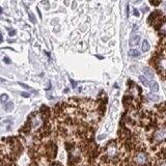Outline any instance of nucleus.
I'll return each instance as SVG.
<instances>
[{
	"label": "nucleus",
	"mask_w": 166,
	"mask_h": 166,
	"mask_svg": "<svg viewBox=\"0 0 166 166\" xmlns=\"http://www.w3.org/2000/svg\"><path fill=\"white\" fill-rule=\"evenodd\" d=\"M8 100V96L5 95V94H3L1 97H0V101L2 102V103H4V102H6V101Z\"/></svg>",
	"instance_id": "obj_13"
},
{
	"label": "nucleus",
	"mask_w": 166,
	"mask_h": 166,
	"mask_svg": "<svg viewBox=\"0 0 166 166\" xmlns=\"http://www.w3.org/2000/svg\"><path fill=\"white\" fill-rule=\"evenodd\" d=\"M160 31H161V33L166 35V21L162 23V25H161V27H160Z\"/></svg>",
	"instance_id": "obj_11"
},
{
	"label": "nucleus",
	"mask_w": 166,
	"mask_h": 166,
	"mask_svg": "<svg viewBox=\"0 0 166 166\" xmlns=\"http://www.w3.org/2000/svg\"><path fill=\"white\" fill-rule=\"evenodd\" d=\"M16 35V31H15V30H12L11 32H9V35Z\"/></svg>",
	"instance_id": "obj_21"
},
{
	"label": "nucleus",
	"mask_w": 166,
	"mask_h": 166,
	"mask_svg": "<svg viewBox=\"0 0 166 166\" xmlns=\"http://www.w3.org/2000/svg\"><path fill=\"white\" fill-rule=\"evenodd\" d=\"M139 41H140V37L139 35H136V37H133L131 39V45H137L138 43H139Z\"/></svg>",
	"instance_id": "obj_7"
},
{
	"label": "nucleus",
	"mask_w": 166,
	"mask_h": 166,
	"mask_svg": "<svg viewBox=\"0 0 166 166\" xmlns=\"http://www.w3.org/2000/svg\"><path fill=\"white\" fill-rule=\"evenodd\" d=\"M134 160L138 165H143V164L146 163L148 157H146V155H145L144 153H138V154H136V156H135Z\"/></svg>",
	"instance_id": "obj_2"
},
{
	"label": "nucleus",
	"mask_w": 166,
	"mask_h": 166,
	"mask_svg": "<svg viewBox=\"0 0 166 166\" xmlns=\"http://www.w3.org/2000/svg\"><path fill=\"white\" fill-rule=\"evenodd\" d=\"M2 42V37H1V35H0V43Z\"/></svg>",
	"instance_id": "obj_23"
},
{
	"label": "nucleus",
	"mask_w": 166,
	"mask_h": 166,
	"mask_svg": "<svg viewBox=\"0 0 166 166\" xmlns=\"http://www.w3.org/2000/svg\"><path fill=\"white\" fill-rule=\"evenodd\" d=\"M159 70H160L162 73L166 74V57H162L159 59Z\"/></svg>",
	"instance_id": "obj_3"
},
{
	"label": "nucleus",
	"mask_w": 166,
	"mask_h": 166,
	"mask_svg": "<svg viewBox=\"0 0 166 166\" xmlns=\"http://www.w3.org/2000/svg\"><path fill=\"white\" fill-rule=\"evenodd\" d=\"M20 85H21L22 87H24V88H26V89H30V87H29L28 85H26V84H23V83H20Z\"/></svg>",
	"instance_id": "obj_17"
},
{
	"label": "nucleus",
	"mask_w": 166,
	"mask_h": 166,
	"mask_svg": "<svg viewBox=\"0 0 166 166\" xmlns=\"http://www.w3.org/2000/svg\"><path fill=\"white\" fill-rule=\"evenodd\" d=\"M129 54H130V56H139L140 55L139 51L135 50V49H131L129 52Z\"/></svg>",
	"instance_id": "obj_10"
},
{
	"label": "nucleus",
	"mask_w": 166,
	"mask_h": 166,
	"mask_svg": "<svg viewBox=\"0 0 166 166\" xmlns=\"http://www.w3.org/2000/svg\"><path fill=\"white\" fill-rule=\"evenodd\" d=\"M2 13V9H1V7H0V14Z\"/></svg>",
	"instance_id": "obj_25"
},
{
	"label": "nucleus",
	"mask_w": 166,
	"mask_h": 166,
	"mask_svg": "<svg viewBox=\"0 0 166 166\" xmlns=\"http://www.w3.org/2000/svg\"><path fill=\"white\" fill-rule=\"evenodd\" d=\"M29 19L31 20L32 23H35V16H33V14L31 12H29Z\"/></svg>",
	"instance_id": "obj_15"
},
{
	"label": "nucleus",
	"mask_w": 166,
	"mask_h": 166,
	"mask_svg": "<svg viewBox=\"0 0 166 166\" xmlns=\"http://www.w3.org/2000/svg\"><path fill=\"white\" fill-rule=\"evenodd\" d=\"M159 166H166V162H162V163H160Z\"/></svg>",
	"instance_id": "obj_22"
},
{
	"label": "nucleus",
	"mask_w": 166,
	"mask_h": 166,
	"mask_svg": "<svg viewBox=\"0 0 166 166\" xmlns=\"http://www.w3.org/2000/svg\"><path fill=\"white\" fill-rule=\"evenodd\" d=\"M144 74L146 75L148 77H150V78H153V77H154L153 72L150 71V70L148 69V68H145V69H144Z\"/></svg>",
	"instance_id": "obj_9"
},
{
	"label": "nucleus",
	"mask_w": 166,
	"mask_h": 166,
	"mask_svg": "<svg viewBox=\"0 0 166 166\" xmlns=\"http://www.w3.org/2000/svg\"><path fill=\"white\" fill-rule=\"evenodd\" d=\"M21 95L23 96V97H25V98H28L29 97V94H26V92H22Z\"/></svg>",
	"instance_id": "obj_20"
},
{
	"label": "nucleus",
	"mask_w": 166,
	"mask_h": 166,
	"mask_svg": "<svg viewBox=\"0 0 166 166\" xmlns=\"http://www.w3.org/2000/svg\"><path fill=\"white\" fill-rule=\"evenodd\" d=\"M148 99H150L152 101H158L159 97L158 96H155V95H148Z\"/></svg>",
	"instance_id": "obj_14"
},
{
	"label": "nucleus",
	"mask_w": 166,
	"mask_h": 166,
	"mask_svg": "<svg viewBox=\"0 0 166 166\" xmlns=\"http://www.w3.org/2000/svg\"><path fill=\"white\" fill-rule=\"evenodd\" d=\"M52 166H60L59 164H54V165H52Z\"/></svg>",
	"instance_id": "obj_24"
},
{
	"label": "nucleus",
	"mask_w": 166,
	"mask_h": 166,
	"mask_svg": "<svg viewBox=\"0 0 166 166\" xmlns=\"http://www.w3.org/2000/svg\"><path fill=\"white\" fill-rule=\"evenodd\" d=\"M3 61H4V62H6V63H11V60L8 59V57H4V59H3Z\"/></svg>",
	"instance_id": "obj_18"
},
{
	"label": "nucleus",
	"mask_w": 166,
	"mask_h": 166,
	"mask_svg": "<svg viewBox=\"0 0 166 166\" xmlns=\"http://www.w3.org/2000/svg\"><path fill=\"white\" fill-rule=\"evenodd\" d=\"M154 139H155V141H157V142H160L162 140L166 139V126L162 127V128H160V129L155 132Z\"/></svg>",
	"instance_id": "obj_1"
},
{
	"label": "nucleus",
	"mask_w": 166,
	"mask_h": 166,
	"mask_svg": "<svg viewBox=\"0 0 166 166\" xmlns=\"http://www.w3.org/2000/svg\"><path fill=\"white\" fill-rule=\"evenodd\" d=\"M139 80H140L141 82H142V83L145 85V86H148V83H150V82L148 81V79H146V78H145L144 76H140V77H139Z\"/></svg>",
	"instance_id": "obj_12"
},
{
	"label": "nucleus",
	"mask_w": 166,
	"mask_h": 166,
	"mask_svg": "<svg viewBox=\"0 0 166 166\" xmlns=\"http://www.w3.org/2000/svg\"><path fill=\"white\" fill-rule=\"evenodd\" d=\"M133 13H134V15L136 17H139V12H138L136 8H134V9H133Z\"/></svg>",
	"instance_id": "obj_16"
},
{
	"label": "nucleus",
	"mask_w": 166,
	"mask_h": 166,
	"mask_svg": "<svg viewBox=\"0 0 166 166\" xmlns=\"http://www.w3.org/2000/svg\"><path fill=\"white\" fill-rule=\"evenodd\" d=\"M4 109H5V111H7V112H11V111H13L14 103H12V102H8V103L6 104L5 106H4Z\"/></svg>",
	"instance_id": "obj_8"
},
{
	"label": "nucleus",
	"mask_w": 166,
	"mask_h": 166,
	"mask_svg": "<svg viewBox=\"0 0 166 166\" xmlns=\"http://www.w3.org/2000/svg\"><path fill=\"white\" fill-rule=\"evenodd\" d=\"M107 155L109 157H114L116 155V146L114 144H110L108 145L107 148Z\"/></svg>",
	"instance_id": "obj_4"
},
{
	"label": "nucleus",
	"mask_w": 166,
	"mask_h": 166,
	"mask_svg": "<svg viewBox=\"0 0 166 166\" xmlns=\"http://www.w3.org/2000/svg\"><path fill=\"white\" fill-rule=\"evenodd\" d=\"M148 86L150 87V89L153 90V91H158V89H159V85H158V83H157L156 81L150 82Z\"/></svg>",
	"instance_id": "obj_5"
},
{
	"label": "nucleus",
	"mask_w": 166,
	"mask_h": 166,
	"mask_svg": "<svg viewBox=\"0 0 166 166\" xmlns=\"http://www.w3.org/2000/svg\"><path fill=\"white\" fill-rule=\"evenodd\" d=\"M106 137V135H100V136H98V139L101 140V139H104Z\"/></svg>",
	"instance_id": "obj_19"
},
{
	"label": "nucleus",
	"mask_w": 166,
	"mask_h": 166,
	"mask_svg": "<svg viewBox=\"0 0 166 166\" xmlns=\"http://www.w3.org/2000/svg\"><path fill=\"white\" fill-rule=\"evenodd\" d=\"M141 48H142V51L143 52H146V51L150 50V44H148V42L146 40L143 41L142 43V46H141Z\"/></svg>",
	"instance_id": "obj_6"
}]
</instances>
